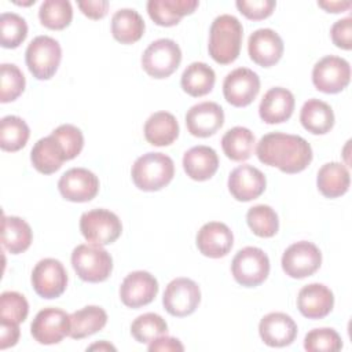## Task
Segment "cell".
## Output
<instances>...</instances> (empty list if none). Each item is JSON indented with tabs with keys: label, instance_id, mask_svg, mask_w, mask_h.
<instances>
[{
	"label": "cell",
	"instance_id": "cell-1",
	"mask_svg": "<svg viewBox=\"0 0 352 352\" xmlns=\"http://www.w3.org/2000/svg\"><path fill=\"white\" fill-rule=\"evenodd\" d=\"M260 162L276 166L283 173H298L312 161L311 144L298 135L271 132L264 135L256 147Z\"/></svg>",
	"mask_w": 352,
	"mask_h": 352
},
{
	"label": "cell",
	"instance_id": "cell-2",
	"mask_svg": "<svg viewBox=\"0 0 352 352\" xmlns=\"http://www.w3.org/2000/svg\"><path fill=\"white\" fill-rule=\"evenodd\" d=\"M242 37L243 28L238 18L230 14L216 16L209 30V55L220 65L232 63L241 52Z\"/></svg>",
	"mask_w": 352,
	"mask_h": 352
},
{
	"label": "cell",
	"instance_id": "cell-3",
	"mask_svg": "<svg viewBox=\"0 0 352 352\" xmlns=\"http://www.w3.org/2000/svg\"><path fill=\"white\" fill-rule=\"evenodd\" d=\"M131 176L139 190L158 191L172 182L175 164L164 153H146L133 162Z\"/></svg>",
	"mask_w": 352,
	"mask_h": 352
},
{
	"label": "cell",
	"instance_id": "cell-4",
	"mask_svg": "<svg viewBox=\"0 0 352 352\" xmlns=\"http://www.w3.org/2000/svg\"><path fill=\"white\" fill-rule=\"evenodd\" d=\"M72 265L80 279L98 283L110 276L113 271V258L100 245L81 243L72 252Z\"/></svg>",
	"mask_w": 352,
	"mask_h": 352
},
{
	"label": "cell",
	"instance_id": "cell-5",
	"mask_svg": "<svg viewBox=\"0 0 352 352\" xmlns=\"http://www.w3.org/2000/svg\"><path fill=\"white\" fill-rule=\"evenodd\" d=\"M60 59L62 48L50 36L34 37L25 52L26 66L37 80H50L56 73Z\"/></svg>",
	"mask_w": 352,
	"mask_h": 352
},
{
	"label": "cell",
	"instance_id": "cell-6",
	"mask_svg": "<svg viewBox=\"0 0 352 352\" xmlns=\"http://www.w3.org/2000/svg\"><path fill=\"white\" fill-rule=\"evenodd\" d=\"M234 279L245 287L261 285L270 274V258L256 246H246L236 252L231 263Z\"/></svg>",
	"mask_w": 352,
	"mask_h": 352
},
{
	"label": "cell",
	"instance_id": "cell-7",
	"mask_svg": "<svg viewBox=\"0 0 352 352\" xmlns=\"http://www.w3.org/2000/svg\"><path fill=\"white\" fill-rule=\"evenodd\" d=\"M182 62V50L170 38L153 41L142 55V67L153 78H166Z\"/></svg>",
	"mask_w": 352,
	"mask_h": 352
},
{
	"label": "cell",
	"instance_id": "cell-8",
	"mask_svg": "<svg viewBox=\"0 0 352 352\" xmlns=\"http://www.w3.org/2000/svg\"><path fill=\"white\" fill-rule=\"evenodd\" d=\"M80 231L88 242L104 246L120 238L122 224L116 213L107 209H92L81 214Z\"/></svg>",
	"mask_w": 352,
	"mask_h": 352
},
{
	"label": "cell",
	"instance_id": "cell-9",
	"mask_svg": "<svg viewBox=\"0 0 352 352\" xmlns=\"http://www.w3.org/2000/svg\"><path fill=\"white\" fill-rule=\"evenodd\" d=\"M351 80V66L340 56L327 55L319 59L312 69L315 88L324 94H338L345 89Z\"/></svg>",
	"mask_w": 352,
	"mask_h": 352
},
{
	"label": "cell",
	"instance_id": "cell-10",
	"mask_svg": "<svg viewBox=\"0 0 352 352\" xmlns=\"http://www.w3.org/2000/svg\"><path fill=\"white\" fill-rule=\"evenodd\" d=\"M322 264L319 248L308 241L292 243L282 256V268L286 275L294 279H302L315 274Z\"/></svg>",
	"mask_w": 352,
	"mask_h": 352
},
{
	"label": "cell",
	"instance_id": "cell-11",
	"mask_svg": "<svg viewBox=\"0 0 352 352\" xmlns=\"http://www.w3.org/2000/svg\"><path fill=\"white\" fill-rule=\"evenodd\" d=\"M199 301V286L190 278H176L170 280L162 297L166 312L177 318L191 315L198 308Z\"/></svg>",
	"mask_w": 352,
	"mask_h": 352
},
{
	"label": "cell",
	"instance_id": "cell-12",
	"mask_svg": "<svg viewBox=\"0 0 352 352\" xmlns=\"http://www.w3.org/2000/svg\"><path fill=\"white\" fill-rule=\"evenodd\" d=\"M70 331V315L63 309L48 307L37 312L32 324L30 333L33 338L43 345L60 342Z\"/></svg>",
	"mask_w": 352,
	"mask_h": 352
},
{
	"label": "cell",
	"instance_id": "cell-13",
	"mask_svg": "<svg viewBox=\"0 0 352 352\" xmlns=\"http://www.w3.org/2000/svg\"><path fill=\"white\" fill-rule=\"evenodd\" d=\"M32 286L43 298H56L66 290L67 272L63 264L56 258L40 260L32 271Z\"/></svg>",
	"mask_w": 352,
	"mask_h": 352
},
{
	"label": "cell",
	"instance_id": "cell-14",
	"mask_svg": "<svg viewBox=\"0 0 352 352\" xmlns=\"http://www.w3.org/2000/svg\"><path fill=\"white\" fill-rule=\"evenodd\" d=\"M260 91L257 73L248 67H238L230 72L223 81V95L235 107L250 104Z\"/></svg>",
	"mask_w": 352,
	"mask_h": 352
},
{
	"label": "cell",
	"instance_id": "cell-15",
	"mask_svg": "<svg viewBox=\"0 0 352 352\" xmlns=\"http://www.w3.org/2000/svg\"><path fill=\"white\" fill-rule=\"evenodd\" d=\"M58 188L60 195L70 202H88L99 191V179L85 168H72L60 176Z\"/></svg>",
	"mask_w": 352,
	"mask_h": 352
},
{
	"label": "cell",
	"instance_id": "cell-16",
	"mask_svg": "<svg viewBox=\"0 0 352 352\" xmlns=\"http://www.w3.org/2000/svg\"><path fill=\"white\" fill-rule=\"evenodd\" d=\"M158 293V282L147 271L128 274L120 286V298L129 308H140L150 304Z\"/></svg>",
	"mask_w": 352,
	"mask_h": 352
},
{
	"label": "cell",
	"instance_id": "cell-17",
	"mask_svg": "<svg viewBox=\"0 0 352 352\" xmlns=\"http://www.w3.org/2000/svg\"><path fill=\"white\" fill-rule=\"evenodd\" d=\"M283 48L280 36L268 28L254 30L248 40L250 59L263 67H271L278 63L283 55Z\"/></svg>",
	"mask_w": 352,
	"mask_h": 352
},
{
	"label": "cell",
	"instance_id": "cell-18",
	"mask_svg": "<svg viewBox=\"0 0 352 352\" xmlns=\"http://www.w3.org/2000/svg\"><path fill=\"white\" fill-rule=\"evenodd\" d=\"M224 124V111L216 102H201L190 107L186 114L188 132L197 138L214 135Z\"/></svg>",
	"mask_w": 352,
	"mask_h": 352
},
{
	"label": "cell",
	"instance_id": "cell-19",
	"mask_svg": "<svg viewBox=\"0 0 352 352\" xmlns=\"http://www.w3.org/2000/svg\"><path fill=\"white\" fill-rule=\"evenodd\" d=\"M267 186L264 173L253 165H239L228 176V190L241 202L258 198Z\"/></svg>",
	"mask_w": 352,
	"mask_h": 352
},
{
	"label": "cell",
	"instance_id": "cell-20",
	"mask_svg": "<svg viewBox=\"0 0 352 352\" xmlns=\"http://www.w3.org/2000/svg\"><path fill=\"white\" fill-rule=\"evenodd\" d=\"M234 243L232 231L227 224L209 221L204 224L197 234L198 250L210 258H220L230 253Z\"/></svg>",
	"mask_w": 352,
	"mask_h": 352
},
{
	"label": "cell",
	"instance_id": "cell-21",
	"mask_svg": "<svg viewBox=\"0 0 352 352\" xmlns=\"http://www.w3.org/2000/svg\"><path fill=\"white\" fill-rule=\"evenodd\" d=\"M258 333L264 344L274 348L290 345L297 336V324L285 312H270L261 318Z\"/></svg>",
	"mask_w": 352,
	"mask_h": 352
},
{
	"label": "cell",
	"instance_id": "cell-22",
	"mask_svg": "<svg viewBox=\"0 0 352 352\" xmlns=\"http://www.w3.org/2000/svg\"><path fill=\"white\" fill-rule=\"evenodd\" d=\"M334 305L333 292L322 283H309L300 289L297 308L308 319H322L327 316Z\"/></svg>",
	"mask_w": 352,
	"mask_h": 352
},
{
	"label": "cell",
	"instance_id": "cell-23",
	"mask_svg": "<svg viewBox=\"0 0 352 352\" xmlns=\"http://www.w3.org/2000/svg\"><path fill=\"white\" fill-rule=\"evenodd\" d=\"M294 96L283 87L268 89L258 106L260 118L265 124H280L287 121L294 110Z\"/></svg>",
	"mask_w": 352,
	"mask_h": 352
},
{
	"label": "cell",
	"instance_id": "cell-24",
	"mask_svg": "<svg viewBox=\"0 0 352 352\" xmlns=\"http://www.w3.org/2000/svg\"><path fill=\"white\" fill-rule=\"evenodd\" d=\"M183 168L190 179L205 182L217 172L219 157L209 146H195L184 153Z\"/></svg>",
	"mask_w": 352,
	"mask_h": 352
},
{
	"label": "cell",
	"instance_id": "cell-25",
	"mask_svg": "<svg viewBox=\"0 0 352 352\" xmlns=\"http://www.w3.org/2000/svg\"><path fill=\"white\" fill-rule=\"evenodd\" d=\"M197 0H148L147 12L160 26H175L184 15L192 14L198 7Z\"/></svg>",
	"mask_w": 352,
	"mask_h": 352
},
{
	"label": "cell",
	"instance_id": "cell-26",
	"mask_svg": "<svg viewBox=\"0 0 352 352\" xmlns=\"http://www.w3.org/2000/svg\"><path fill=\"white\" fill-rule=\"evenodd\" d=\"M144 138L153 146H169L179 136V124L176 117L168 111L153 113L144 122Z\"/></svg>",
	"mask_w": 352,
	"mask_h": 352
},
{
	"label": "cell",
	"instance_id": "cell-27",
	"mask_svg": "<svg viewBox=\"0 0 352 352\" xmlns=\"http://www.w3.org/2000/svg\"><path fill=\"white\" fill-rule=\"evenodd\" d=\"M30 161L36 170L44 175L55 173L66 161L59 142L52 136L41 138L30 151Z\"/></svg>",
	"mask_w": 352,
	"mask_h": 352
},
{
	"label": "cell",
	"instance_id": "cell-28",
	"mask_svg": "<svg viewBox=\"0 0 352 352\" xmlns=\"http://www.w3.org/2000/svg\"><path fill=\"white\" fill-rule=\"evenodd\" d=\"M349 170L344 164L327 162L322 165L316 176L318 190L326 198H337L344 195L349 188Z\"/></svg>",
	"mask_w": 352,
	"mask_h": 352
},
{
	"label": "cell",
	"instance_id": "cell-29",
	"mask_svg": "<svg viewBox=\"0 0 352 352\" xmlns=\"http://www.w3.org/2000/svg\"><path fill=\"white\" fill-rule=\"evenodd\" d=\"M107 323V314L102 307L87 305L70 315L69 337L81 340L100 331Z\"/></svg>",
	"mask_w": 352,
	"mask_h": 352
},
{
	"label": "cell",
	"instance_id": "cell-30",
	"mask_svg": "<svg viewBox=\"0 0 352 352\" xmlns=\"http://www.w3.org/2000/svg\"><path fill=\"white\" fill-rule=\"evenodd\" d=\"M146 25L140 14L132 8H121L111 16V34L121 44H133L142 38Z\"/></svg>",
	"mask_w": 352,
	"mask_h": 352
},
{
	"label": "cell",
	"instance_id": "cell-31",
	"mask_svg": "<svg viewBox=\"0 0 352 352\" xmlns=\"http://www.w3.org/2000/svg\"><path fill=\"white\" fill-rule=\"evenodd\" d=\"M301 125L314 135H324L334 125V113L330 104L319 99H308L300 111Z\"/></svg>",
	"mask_w": 352,
	"mask_h": 352
},
{
	"label": "cell",
	"instance_id": "cell-32",
	"mask_svg": "<svg viewBox=\"0 0 352 352\" xmlns=\"http://www.w3.org/2000/svg\"><path fill=\"white\" fill-rule=\"evenodd\" d=\"M33 239L30 226L18 216H3L1 245L11 254H19L29 249Z\"/></svg>",
	"mask_w": 352,
	"mask_h": 352
},
{
	"label": "cell",
	"instance_id": "cell-33",
	"mask_svg": "<svg viewBox=\"0 0 352 352\" xmlns=\"http://www.w3.org/2000/svg\"><path fill=\"white\" fill-rule=\"evenodd\" d=\"M214 70L204 62L190 63L184 69L180 78L183 91L194 98H199L209 94L214 87Z\"/></svg>",
	"mask_w": 352,
	"mask_h": 352
},
{
	"label": "cell",
	"instance_id": "cell-34",
	"mask_svg": "<svg viewBox=\"0 0 352 352\" xmlns=\"http://www.w3.org/2000/svg\"><path fill=\"white\" fill-rule=\"evenodd\" d=\"M254 135L245 126H234L221 138V148L232 161H246L254 148Z\"/></svg>",
	"mask_w": 352,
	"mask_h": 352
},
{
	"label": "cell",
	"instance_id": "cell-35",
	"mask_svg": "<svg viewBox=\"0 0 352 352\" xmlns=\"http://www.w3.org/2000/svg\"><path fill=\"white\" fill-rule=\"evenodd\" d=\"M30 136L28 124L18 116H6L0 121V147L4 151H18L26 146Z\"/></svg>",
	"mask_w": 352,
	"mask_h": 352
},
{
	"label": "cell",
	"instance_id": "cell-36",
	"mask_svg": "<svg viewBox=\"0 0 352 352\" xmlns=\"http://www.w3.org/2000/svg\"><path fill=\"white\" fill-rule=\"evenodd\" d=\"M38 18L43 26L51 30H62L73 19L72 4L67 0H45L38 8Z\"/></svg>",
	"mask_w": 352,
	"mask_h": 352
},
{
	"label": "cell",
	"instance_id": "cell-37",
	"mask_svg": "<svg viewBox=\"0 0 352 352\" xmlns=\"http://www.w3.org/2000/svg\"><path fill=\"white\" fill-rule=\"evenodd\" d=\"M166 333L168 324L165 319L154 312L139 315L131 324V334L140 344H150Z\"/></svg>",
	"mask_w": 352,
	"mask_h": 352
},
{
	"label": "cell",
	"instance_id": "cell-38",
	"mask_svg": "<svg viewBox=\"0 0 352 352\" xmlns=\"http://www.w3.org/2000/svg\"><path fill=\"white\" fill-rule=\"evenodd\" d=\"M246 221L252 232L261 238L274 236L279 228L276 212L264 204L252 206L246 213Z\"/></svg>",
	"mask_w": 352,
	"mask_h": 352
},
{
	"label": "cell",
	"instance_id": "cell-39",
	"mask_svg": "<svg viewBox=\"0 0 352 352\" xmlns=\"http://www.w3.org/2000/svg\"><path fill=\"white\" fill-rule=\"evenodd\" d=\"M28 36L26 21L15 12L0 15V43L4 48L19 47Z\"/></svg>",
	"mask_w": 352,
	"mask_h": 352
},
{
	"label": "cell",
	"instance_id": "cell-40",
	"mask_svg": "<svg viewBox=\"0 0 352 352\" xmlns=\"http://www.w3.org/2000/svg\"><path fill=\"white\" fill-rule=\"evenodd\" d=\"M25 76L14 63H3L0 66V102L7 103L15 100L25 89Z\"/></svg>",
	"mask_w": 352,
	"mask_h": 352
},
{
	"label": "cell",
	"instance_id": "cell-41",
	"mask_svg": "<svg viewBox=\"0 0 352 352\" xmlns=\"http://www.w3.org/2000/svg\"><path fill=\"white\" fill-rule=\"evenodd\" d=\"M304 348L308 352H336L342 348V340L334 329H314L307 333L304 338Z\"/></svg>",
	"mask_w": 352,
	"mask_h": 352
},
{
	"label": "cell",
	"instance_id": "cell-42",
	"mask_svg": "<svg viewBox=\"0 0 352 352\" xmlns=\"http://www.w3.org/2000/svg\"><path fill=\"white\" fill-rule=\"evenodd\" d=\"M51 135L59 142L66 161L76 158L84 147L82 132L72 124L59 125L51 132Z\"/></svg>",
	"mask_w": 352,
	"mask_h": 352
},
{
	"label": "cell",
	"instance_id": "cell-43",
	"mask_svg": "<svg viewBox=\"0 0 352 352\" xmlns=\"http://www.w3.org/2000/svg\"><path fill=\"white\" fill-rule=\"evenodd\" d=\"M29 304L18 292H3L0 296V319L21 323L28 318Z\"/></svg>",
	"mask_w": 352,
	"mask_h": 352
},
{
	"label": "cell",
	"instance_id": "cell-44",
	"mask_svg": "<svg viewBox=\"0 0 352 352\" xmlns=\"http://www.w3.org/2000/svg\"><path fill=\"white\" fill-rule=\"evenodd\" d=\"M236 8L242 15H245L248 19L260 21L268 18L275 6L276 1L274 0H236L235 3Z\"/></svg>",
	"mask_w": 352,
	"mask_h": 352
},
{
	"label": "cell",
	"instance_id": "cell-45",
	"mask_svg": "<svg viewBox=\"0 0 352 352\" xmlns=\"http://www.w3.org/2000/svg\"><path fill=\"white\" fill-rule=\"evenodd\" d=\"M330 36L336 47L349 51L352 48V18L346 16L334 22Z\"/></svg>",
	"mask_w": 352,
	"mask_h": 352
},
{
	"label": "cell",
	"instance_id": "cell-46",
	"mask_svg": "<svg viewBox=\"0 0 352 352\" xmlns=\"http://www.w3.org/2000/svg\"><path fill=\"white\" fill-rule=\"evenodd\" d=\"M19 323L0 319V349L14 346L19 340Z\"/></svg>",
	"mask_w": 352,
	"mask_h": 352
},
{
	"label": "cell",
	"instance_id": "cell-47",
	"mask_svg": "<svg viewBox=\"0 0 352 352\" xmlns=\"http://www.w3.org/2000/svg\"><path fill=\"white\" fill-rule=\"evenodd\" d=\"M77 6L81 12L91 19H102L109 10L107 0H80Z\"/></svg>",
	"mask_w": 352,
	"mask_h": 352
},
{
	"label": "cell",
	"instance_id": "cell-48",
	"mask_svg": "<svg viewBox=\"0 0 352 352\" xmlns=\"http://www.w3.org/2000/svg\"><path fill=\"white\" fill-rule=\"evenodd\" d=\"M148 351L150 352H157V351H170V352L179 351V352H182V351H184V346L177 338L168 337L165 334V336H161V337L155 338L154 341H151L148 344Z\"/></svg>",
	"mask_w": 352,
	"mask_h": 352
},
{
	"label": "cell",
	"instance_id": "cell-49",
	"mask_svg": "<svg viewBox=\"0 0 352 352\" xmlns=\"http://www.w3.org/2000/svg\"><path fill=\"white\" fill-rule=\"evenodd\" d=\"M318 6L327 12H342L351 7V1H318Z\"/></svg>",
	"mask_w": 352,
	"mask_h": 352
},
{
	"label": "cell",
	"instance_id": "cell-50",
	"mask_svg": "<svg viewBox=\"0 0 352 352\" xmlns=\"http://www.w3.org/2000/svg\"><path fill=\"white\" fill-rule=\"evenodd\" d=\"M89 351H94V349H99V351H102V349H106V351H116V348L111 345V344H109V342H106V341H102V342H98V344H94V345H91L89 348H88Z\"/></svg>",
	"mask_w": 352,
	"mask_h": 352
}]
</instances>
